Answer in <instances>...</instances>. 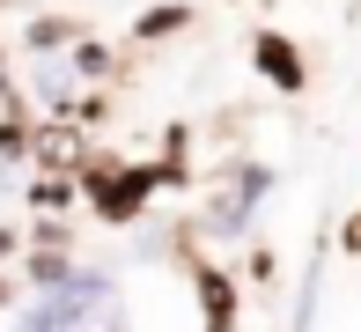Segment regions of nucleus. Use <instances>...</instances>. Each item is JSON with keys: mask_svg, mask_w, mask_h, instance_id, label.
<instances>
[{"mask_svg": "<svg viewBox=\"0 0 361 332\" xmlns=\"http://www.w3.org/2000/svg\"><path fill=\"white\" fill-rule=\"evenodd\" d=\"M258 59L273 66V81H281V89H295V81H302V74H295V52H288V45H273V37H266V45H258Z\"/></svg>", "mask_w": 361, "mask_h": 332, "instance_id": "2", "label": "nucleus"}, {"mask_svg": "<svg viewBox=\"0 0 361 332\" xmlns=\"http://www.w3.org/2000/svg\"><path fill=\"white\" fill-rule=\"evenodd\" d=\"M15 332H126V310L104 273H74L67 288H44L37 310L15 318Z\"/></svg>", "mask_w": 361, "mask_h": 332, "instance_id": "1", "label": "nucleus"}, {"mask_svg": "<svg viewBox=\"0 0 361 332\" xmlns=\"http://www.w3.org/2000/svg\"><path fill=\"white\" fill-rule=\"evenodd\" d=\"M0 251H8V229H0Z\"/></svg>", "mask_w": 361, "mask_h": 332, "instance_id": "3", "label": "nucleus"}]
</instances>
